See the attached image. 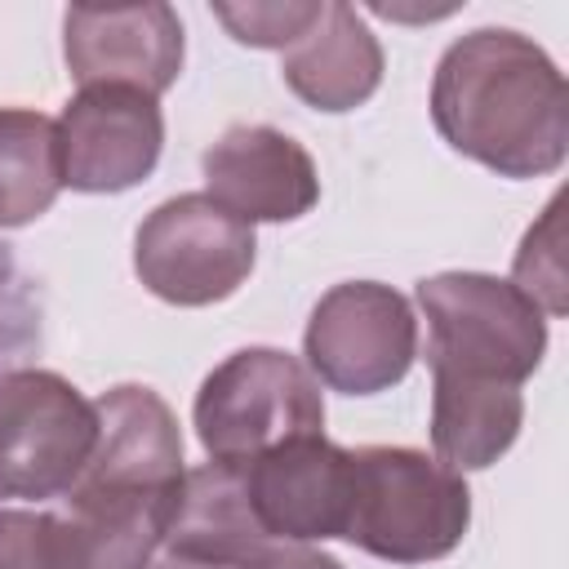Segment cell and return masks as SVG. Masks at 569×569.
Listing matches in <instances>:
<instances>
[{
	"instance_id": "obj_1",
	"label": "cell",
	"mask_w": 569,
	"mask_h": 569,
	"mask_svg": "<svg viewBox=\"0 0 569 569\" xmlns=\"http://www.w3.org/2000/svg\"><path fill=\"white\" fill-rule=\"evenodd\" d=\"M436 133L498 178H542L569 156V89L551 53L511 31L480 27L453 40L431 76Z\"/></svg>"
},
{
	"instance_id": "obj_2",
	"label": "cell",
	"mask_w": 569,
	"mask_h": 569,
	"mask_svg": "<svg viewBox=\"0 0 569 569\" xmlns=\"http://www.w3.org/2000/svg\"><path fill=\"white\" fill-rule=\"evenodd\" d=\"M471 525V489L422 449H351V507L342 538L391 565L445 560Z\"/></svg>"
},
{
	"instance_id": "obj_3",
	"label": "cell",
	"mask_w": 569,
	"mask_h": 569,
	"mask_svg": "<svg viewBox=\"0 0 569 569\" xmlns=\"http://www.w3.org/2000/svg\"><path fill=\"white\" fill-rule=\"evenodd\" d=\"M191 418L209 462L249 467L289 440L325 436V396L298 356L244 347L204 373Z\"/></svg>"
},
{
	"instance_id": "obj_4",
	"label": "cell",
	"mask_w": 569,
	"mask_h": 569,
	"mask_svg": "<svg viewBox=\"0 0 569 569\" xmlns=\"http://www.w3.org/2000/svg\"><path fill=\"white\" fill-rule=\"evenodd\" d=\"M431 373H462L520 387L547 351V316L511 280L440 271L418 280Z\"/></svg>"
},
{
	"instance_id": "obj_5",
	"label": "cell",
	"mask_w": 569,
	"mask_h": 569,
	"mask_svg": "<svg viewBox=\"0 0 569 569\" xmlns=\"http://www.w3.org/2000/svg\"><path fill=\"white\" fill-rule=\"evenodd\" d=\"M98 445V405L53 369L0 373V498H62Z\"/></svg>"
},
{
	"instance_id": "obj_6",
	"label": "cell",
	"mask_w": 569,
	"mask_h": 569,
	"mask_svg": "<svg viewBox=\"0 0 569 569\" xmlns=\"http://www.w3.org/2000/svg\"><path fill=\"white\" fill-rule=\"evenodd\" d=\"M258 258L249 222L227 213L213 196L187 191L156 204L133 231V271L147 293L173 307H209L231 298Z\"/></svg>"
},
{
	"instance_id": "obj_7",
	"label": "cell",
	"mask_w": 569,
	"mask_h": 569,
	"mask_svg": "<svg viewBox=\"0 0 569 569\" xmlns=\"http://www.w3.org/2000/svg\"><path fill=\"white\" fill-rule=\"evenodd\" d=\"M307 369L342 396H378L405 382L418 356V316L378 280H342L311 307L302 333Z\"/></svg>"
},
{
	"instance_id": "obj_8",
	"label": "cell",
	"mask_w": 569,
	"mask_h": 569,
	"mask_svg": "<svg viewBox=\"0 0 569 569\" xmlns=\"http://www.w3.org/2000/svg\"><path fill=\"white\" fill-rule=\"evenodd\" d=\"M164 147L160 98L129 84H89L58 116L62 187L116 196L151 178Z\"/></svg>"
},
{
	"instance_id": "obj_9",
	"label": "cell",
	"mask_w": 569,
	"mask_h": 569,
	"mask_svg": "<svg viewBox=\"0 0 569 569\" xmlns=\"http://www.w3.org/2000/svg\"><path fill=\"white\" fill-rule=\"evenodd\" d=\"M62 58L80 89L129 84L160 98L187 58L182 18L173 4H71L62 13Z\"/></svg>"
},
{
	"instance_id": "obj_10",
	"label": "cell",
	"mask_w": 569,
	"mask_h": 569,
	"mask_svg": "<svg viewBox=\"0 0 569 569\" xmlns=\"http://www.w3.org/2000/svg\"><path fill=\"white\" fill-rule=\"evenodd\" d=\"M182 498V493H178ZM178 498L129 493L76 480L53 511H40L49 569H151Z\"/></svg>"
},
{
	"instance_id": "obj_11",
	"label": "cell",
	"mask_w": 569,
	"mask_h": 569,
	"mask_svg": "<svg viewBox=\"0 0 569 569\" xmlns=\"http://www.w3.org/2000/svg\"><path fill=\"white\" fill-rule=\"evenodd\" d=\"M240 471L249 511L271 542L342 538L351 507V449L325 436H302Z\"/></svg>"
},
{
	"instance_id": "obj_12",
	"label": "cell",
	"mask_w": 569,
	"mask_h": 569,
	"mask_svg": "<svg viewBox=\"0 0 569 569\" xmlns=\"http://www.w3.org/2000/svg\"><path fill=\"white\" fill-rule=\"evenodd\" d=\"M204 196L240 222H293L316 209L320 173L307 147L271 124H231L200 156Z\"/></svg>"
},
{
	"instance_id": "obj_13",
	"label": "cell",
	"mask_w": 569,
	"mask_h": 569,
	"mask_svg": "<svg viewBox=\"0 0 569 569\" xmlns=\"http://www.w3.org/2000/svg\"><path fill=\"white\" fill-rule=\"evenodd\" d=\"M93 405H98V445L80 480L129 493L178 498L187 480V462H182V431L164 396L142 382H120Z\"/></svg>"
},
{
	"instance_id": "obj_14",
	"label": "cell",
	"mask_w": 569,
	"mask_h": 569,
	"mask_svg": "<svg viewBox=\"0 0 569 569\" xmlns=\"http://www.w3.org/2000/svg\"><path fill=\"white\" fill-rule=\"evenodd\" d=\"M280 76L293 98L316 111H356L382 84V44L351 4L329 0L320 4V18L284 49Z\"/></svg>"
},
{
	"instance_id": "obj_15",
	"label": "cell",
	"mask_w": 569,
	"mask_h": 569,
	"mask_svg": "<svg viewBox=\"0 0 569 569\" xmlns=\"http://www.w3.org/2000/svg\"><path fill=\"white\" fill-rule=\"evenodd\" d=\"M525 396L507 382L431 373V449L449 471L493 467L520 436Z\"/></svg>"
},
{
	"instance_id": "obj_16",
	"label": "cell",
	"mask_w": 569,
	"mask_h": 569,
	"mask_svg": "<svg viewBox=\"0 0 569 569\" xmlns=\"http://www.w3.org/2000/svg\"><path fill=\"white\" fill-rule=\"evenodd\" d=\"M62 191L58 120L31 107H0V227H27Z\"/></svg>"
},
{
	"instance_id": "obj_17",
	"label": "cell",
	"mask_w": 569,
	"mask_h": 569,
	"mask_svg": "<svg viewBox=\"0 0 569 569\" xmlns=\"http://www.w3.org/2000/svg\"><path fill=\"white\" fill-rule=\"evenodd\" d=\"M560 209L565 196L556 191L542 218L525 231L516 262H511V284L542 307V316H565V231H560Z\"/></svg>"
},
{
	"instance_id": "obj_18",
	"label": "cell",
	"mask_w": 569,
	"mask_h": 569,
	"mask_svg": "<svg viewBox=\"0 0 569 569\" xmlns=\"http://www.w3.org/2000/svg\"><path fill=\"white\" fill-rule=\"evenodd\" d=\"M325 0H276V4H213V18L231 31V40L253 49H289L316 18Z\"/></svg>"
},
{
	"instance_id": "obj_19",
	"label": "cell",
	"mask_w": 569,
	"mask_h": 569,
	"mask_svg": "<svg viewBox=\"0 0 569 569\" xmlns=\"http://www.w3.org/2000/svg\"><path fill=\"white\" fill-rule=\"evenodd\" d=\"M244 569H342V565L307 542H262L244 560Z\"/></svg>"
},
{
	"instance_id": "obj_20",
	"label": "cell",
	"mask_w": 569,
	"mask_h": 569,
	"mask_svg": "<svg viewBox=\"0 0 569 569\" xmlns=\"http://www.w3.org/2000/svg\"><path fill=\"white\" fill-rule=\"evenodd\" d=\"M151 569H244V560L218 551H191V547H160Z\"/></svg>"
}]
</instances>
